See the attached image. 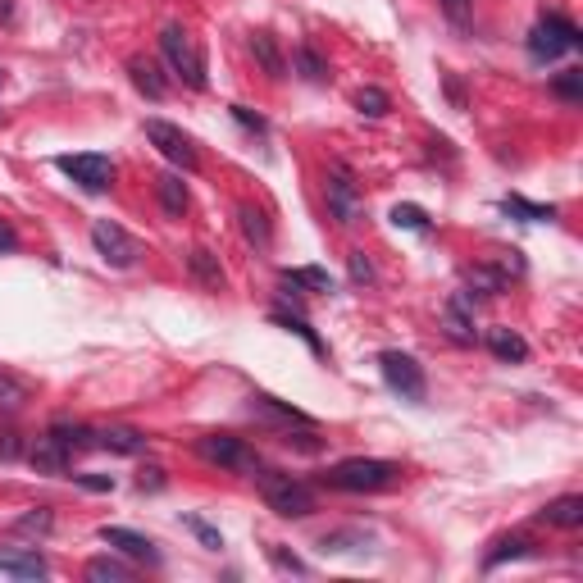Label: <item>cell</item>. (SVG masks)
I'll use <instances>...</instances> for the list:
<instances>
[{
	"mask_svg": "<svg viewBox=\"0 0 583 583\" xmlns=\"http://www.w3.org/2000/svg\"><path fill=\"white\" fill-rule=\"evenodd\" d=\"M251 479L260 483V497H265V506L274 515H283V520H306V515L315 511V492H310L301 479H292V474L260 470V474H251Z\"/></svg>",
	"mask_w": 583,
	"mask_h": 583,
	"instance_id": "cell-1",
	"label": "cell"
},
{
	"mask_svg": "<svg viewBox=\"0 0 583 583\" xmlns=\"http://www.w3.org/2000/svg\"><path fill=\"white\" fill-rule=\"evenodd\" d=\"M397 465L392 461H379V456H356V461H342L328 470V483L342 492H383L397 483Z\"/></svg>",
	"mask_w": 583,
	"mask_h": 583,
	"instance_id": "cell-2",
	"label": "cell"
},
{
	"mask_svg": "<svg viewBox=\"0 0 583 583\" xmlns=\"http://www.w3.org/2000/svg\"><path fill=\"white\" fill-rule=\"evenodd\" d=\"M160 51H164V60H169V69H174V78H183L192 92H205V82H210L205 78V55L178 23H169V28L160 32Z\"/></svg>",
	"mask_w": 583,
	"mask_h": 583,
	"instance_id": "cell-3",
	"label": "cell"
},
{
	"mask_svg": "<svg viewBox=\"0 0 583 583\" xmlns=\"http://www.w3.org/2000/svg\"><path fill=\"white\" fill-rule=\"evenodd\" d=\"M324 196H328V215L338 219L342 228H356L365 219V196H360L356 178H351L347 164H333L324 178Z\"/></svg>",
	"mask_w": 583,
	"mask_h": 583,
	"instance_id": "cell-4",
	"label": "cell"
},
{
	"mask_svg": "<svg viewBox=\"0 0 583 583\" xmlns=\"http://www.w3.org/2000/svg\"><path fill=\"white\" fill-rule=\"evenodd\" d=\"M579 46H583L579 28H574L570 19H561V14H547V19L529 32V55L538 64H552V60H561L565 51H579Z\"/></svg>",
	"mask_w": 583,
	"mask_h": 583,
	"instance_id": "cell-5",
	"label": "cell"
},
{
	"mask_svg": "<svg viewBox=\"0 0 583 583\" xmlns=\"http://www.w3.org/2000/svg\"><path fill=\"white\" fill-rule=\"evenodd\" d=\"M196 451H201V461L219 465V470H242V474H256L260 470L256 451L246 447L242 438H233V433H210V438L196 442Z\"/></svg>",
	"mask_w": 583,
	"mask_h": 583,
	"instance_id": "cell-6",
	"label": "cell"
},
{
	"mask_svg": "<svg viewBox=\"0 0 583 583\" xmlns=\"http://www.w3.org/2000/svg\"><path fill=\"white\" fill-rule=\"evenodd\" d=\"M379 369H383V383H388L401 401H424L429 388H424V369L415 356H406V351H383Z\"/></svg>",
	"mask_w": 583,
	"mask_h": 583,
	"instance_id": "cell-7",
	"label": "cell"
},
{
	"mask_svg": "<svg viewBox=\"0 0 583 583\" xmlns=\"http://www.w3.org/2000/svg\"><path fill=\"white\" fill-rule=\"evenodd\" d=\"M92 246L101 251L105 265H114V269H133L137 256H142L137 237H133V233H123L114 219H96V224H92Z\"/></svg>",
	"mask_w": 583,
	"mask_h": 583,
	"instance_id": "cell-8",
	"label": "cell"
},
{
	"mask_svg": "<svg viewBox=\"0 0 583 583\" xmlns=\"http://www.w3.org/2000/svg\"><path fill=\"white\" fill-rule=\"evenodd\" d=\"M146 142H151L155 151H160L169 164L187 169V174H192L196 164H201V155H196L192 137H187L183 128H174V123H164V119H146Z\"/></svg>",
	"mask_w": 583,
	"mask_h": 583,
	"instance_id": "cell-9",
	"label": "cell"
},
{
	"mask_svg": "<svg viewBox=\"0 0 583 583\" xmlns=\"http://www.w3.org/2000/svg\"><path fill=\"white\" fill-rule=\"evenodd\" d=\"M55 169L69 174L82 192H110L114 187V160L110 155H60Z\"/></svg>",
	"mask_w": 583,
	"mask_h": 583,
	"instance_id": "cell-10",
	"label": "cell"
},
{
	"mask_svg": "<svg viewBox=\"0 0 583 583\" xmlns=\"http://www.w3.org/2000/svg\"><path fill=\"white\" fill-rule=\"evenodd\" d=\"M101 543L119 547L123 556H133V561H146V565H160V552H155L151 538H142L137 529H123V524H105L101 529Z\"/></svg>",
	"mask_w": 583,
	"mask_h": 583,
	"instance_id": "cell-11",
	"label": "cell"
},
{
	"mask_svg": "<svg viewBox=\"0 0 583 583\" xmlns=\"http://www.w3.org/2000/svg\"><path fill=\"white\" fill-rule=\"evenodd\" d=\"M251 415H260V420H274V424H287V433H292V429H315V420H310L306 410L283 406V401L265 397V392H256V397H251Z\"/></svg>",
	"mask_w": 583,
	"mask_h": 583,
	"instance_id": "cell-12",
	"label": "cell"
},
{
	"mask_svg": "<svg viewBox=\"0 0 583 583\" xmlns=\"http://www.w3.org/2000/svg\"><path fill=\"white\" fill-rule=\"evenodd\" d=\"M0 570L14 574V579H51L46 556L28 552V547H0Z\"/></svg>",
	"mask_w": 583,
	"mask_h": 583,
	"instance_id": "cell-13",
	"label": "cell"
},
{
	"mask_svg": "<svg viewBox=\"0 0 583 583\" xmlns=\"http://www.w3.org/2000/svg\"><path fill=\"white\" fill-rule=\"evenodd\" d=\"M442 324H447V338L456 347H474V310H470V297H451L447 310H442Z\"/></svg>",
	"mask_w": 583,
	"mask_h": 583,
	"instance_id": "cell-14",
	"label": "cell"
},
{
	"mask_svg": "<svg viewBox=\"0 0 583 583\" xmlns=\"http://www.w3.org/2000/svg\"><path fill=\"white\" fill-rule=\"evenodd\" d=\"M128 78H133V87L146 101H164V96H169V82L160 78V69H155L146 55H133V60H128Z\"/></svg>",
	"mask_w": 583,
	"mask_h": 583,
	"instance_id": "cell-15",
	"label": "cell"
},
{
	"mask_svg": "<svg viewBox=\"0 0 583 583\" xmlns=\"http://www.w3.org/2000/svg\"><path fill=\"white\" fill-rule=\"evenodd\" d=\"M28 461H32V470H37V474H64V470H69V451H64L51 433H41V438L32 442Z\"/></svg>",
	"mask_w": 583,
	"mask_h": 583,
	"instance_id": "cell-16",
	"label": "cell"
},
{
	"mask_svg": "<svg viewBox=\"0 0 583 583\" xmlns=\"http://www.w3.org/2000/svg\"><path fill=\"white\" fill-rule=\"evenodd\" d=\"M483 342H488V351L497 360H506V365H524V360H529V342H524L515 328H488Z\"/></svg>",
	"mask_w": 583,
	"mask_h": 583,
	"instance_id": "cell-17",
	"label": "cell"
},
{
	"mask_svg": "<svg viewBox=\"0 0 583 583\" xmlns=\"http://www.w3.org/2000/svg\"><path fill=\"white\" fill-rule=\"evenodd\" d=\"M187 269H192V278L205 292H219V287H224V265H219V256L205 251V246H196L192 256H187Z\"/></svg>",
	"mask_w": 583,
	"mask_h": 583,
	"instance_id": "cell-18",
	"label": "cell"
},
{
	"mask_svg": "<svg viewBox=\"0 0 583 583\" xmlns=\"http://www.w3.org/2000/svg\"><path fill=\"white\" fill-rule=\"evenodd\" d=\"M96 447L105 451H119V456H142L146 451V438L137 429H123V424H110V429L96 433Z\"/></svg>",
	"mask_w": 583,
	"mask_h": 583,
	"instance_id": "cell-19",
	"label": "cell"
},
{
	"mask_svg": "<svg viewBox=\"0 0 583 583\" xmlns=\"http://www.w3.org/2000/svg\"><path fill=\"white\" fill-rule=\"evenodd\" d=\"M155 196H160V210L169 219H183V210H187V183L178 174H160L155 178Z\"/></svg>",
	"mask_w": 583,
	"mask_h": 583,
	"instance_id": "cell-20",
	"label": "cell"
},
{
	"mask_svg": "<svg viewBox=\"0 0 583 583\" xmlns=\"http://www.w3.org/2000/svg\"><path fill=\"white\" fill-rule=\"evenodd\" d=\"M543 524H556V529H579L583 524V497H556V502L543 506Z\"/></svg>",
	"mask_w": 583,
	"mask_h": 583,
	"instance_id": "cell-21",
	"label": "cell"
},
{
	"mask_svg": "<svg viewBox=\"0 0 583 583\" xmlns=\"http://www.w3.org/2000/svg\"><path fill=\"white\" fill-rule=\"evenodd\" d=\"M237 228H242V237L256 246V251H265V246L274 242V233H269V219L260 215L256 205H237Z\"/></svg>",
	"mask_w": 583,
	"mask_h": 583,
	"instance_id": "cell-22",
	"label": "cell"
},
{
	"mask_svg": "<svg viewBox=\"0 0 583 583\" xmlns=\"http://www.w3.org/2000/svg\"><path fill=\"white\" fill-rule=\"evenodd\" d=\"M283 283L297 287V292H333V274L315 265H301V269H283Z\"/></svg>",
	"mask_w": 583,
	"mask_h": 583,
	"instance_id": "cell-23",
	"label": "cell"
},
{
	"mask_svg": "<svg viewBox=\"0 0 583 583\" xmlns=\"http://www.w3.org/2000/svg\"><path fill=\"white\" fill-rule=\"evenodd\" d=\"M46 433H51V438L60 442L64 451H69V456H73V451L96 447V433L87 429V424H69V420H60V424H51V429H46Z\"/></svg>",
	"mask_w": 583,
	"mask_h": 583,
	"instance_id": "cell-24",
	"label": "cell"
},
{
	"mask_svg": "<svg viewBox=\"0 0 583 583\" xmlns=\"http://www.w3.org/2000/svg\"><path fill=\"white\" fill-rule=\"evenodd\" d=\"M251 51H256L260 64H265L269 78H287V60H283V51H278V41L269 37V32H256V37H251Z\"/></svg>",
	"mask_w": 583,
	"mask_h": 583,
	"instance_id": "cell-25",
	"label": "cell"
},
{
	"mask_svg": "<svg viewBox=\"0 0 583 583\" xmlns=\"http://www.w3.org/2000/svg\"><path fill=\"white\" fill-rule=\"evenodd\" d=\"M87 579L92 583H128L133 570L123 561H114V556H96V561H87Z\"/></svg>",
	"mask_w": 583,
	"mask_h": 583,
	"instance_id": "cell-26",
	"label": "cell"
},
{
	"mask_svg": "<svg viewBox=\"0 0 583 583\" xmlns=\"http://www.w3.org/2000/svg\"><path fill=\"white\" fill-rule=\"evenodd\" d=\"M51 524H55L51 506H37V511H28V515H19V520H14V533H23V538H46V533H51Z\"/></svg>",
	"mask_w": 583,
	"mask_h": 583,
	"instance_id": "cell-27",
	"label": "cell"
},
{
	"mask_svg": "<svg viewBox=\"0 0 583 583\" xmlns=\"http://www.w3.org/2000/svg\"><path fill=\"white\" fill-rule=\"evenodd\" d=\"M502 210H506V215L529 219V224H543V219H556V205H533V201H524V196H506V201H502Z\"/></svg>",
	"mask_w": 583,
	"mask_h": 583,
	"instance_id": "cell-28",
	"label": "cell"
},
{
	"mask_svg": "<svg viewBox=\"0 0 583 583\" xmlns=\"http://www.w3.org/2000/svg\"><path fill=\"white\" fill-rule=\"evenodd\" d=\"M28 383L19 379V374H10V369H0V410H19L23 401H28Z\"/></svg>",
	"mask_w": 583,
	"mask_h": 583,
	"instance_id": "cell-29",
	"label": "cell"
},
{
	"mask_svg": "<svg viewBox=\"0 0 583 583\" xmlns=\"http://www.w3.org/2000/svg\"><path fill=\"white\" fill-rule=\"evenodd\" d=\"M520 556H529V538H502V543L483 556V565H488V570H497L502 561H520Z\"/></svg>",
	"mask_w": 583,
	"mask_h": 583,
	"instance_id": "cell-30",
	"label": "cell"
},
{
	"mask_svg": "<svg viewBox=\"0 0 583 583\" xmlns=\"http://www.w3.org/2000/svg\"><path fill=\"white\" fill-rule=\"evenodd\" d=\"M470 287L479 292V297H497V292L506 287V274H502V269L479 265V269H470ZM474 292H470V297H474Z\"/></svg>",
	"mask_w": 583,
	"mask_h": 583,
	"instance_id": "cell-31",
	"label": "cell"
},
{
	"mask_svg": "<svg viewBox=\"0 0 583 583\" xmlns=\"http://www.w3.org/2000/svg\"><path fill=\"white\" fill-rule=\"evenodd\" d=\"M356 110L369 114V119H383V114L392 110V101H388V92H383V87H360V92H356Z\"/></svg>",
	"mask_w": 583,
	"mask_h": 583,
	"instance_id": "cell-32",
	"label": "cell"
},
{
	"mask_svg": "<svg viewBox=\"0 0 583 583\" xmlns=\"http://www.w3.org/2000/svg\"><path fill=\"white\" fill-rule=\"evenodd\" d=\"M274 324H283L287 333H297V338L306 342V347L315 351V356H324V342H319L315 333H310V324H306V319H301V315H283V310H274Z\"/></svg>",
	"mask_w": 583,
	"mask_h": 583,
	"instance_id": "cell-33",
	"label": "cell"
},
{
	"mask_svg": "<svg viewBox=\"0 0 583 583\" xmlns=\"http://www.w3.org/2000/svg\"><path fill=\"white\" fill-rule=\"evenodd\" d=\"M297 69L306 82H328V64L319 60L315 46H297Z\"/></svg>",
	"mask_w": 583,
	"mask_h": 583,
	"instance_id": "cell-34",
	"label": "cell"
},
{
	"mask_svg": "<svg viewBox=\"0 0 583 583\" xmlns=\"http://www.w3.org/2000/svg\"><path fill=\"white\" fill-rule=\"evenodd\" d=\"M552 92L556 96H561V101H579V96H583V73L579 69H565V73H556V78H552Z\"/></svg>",
	"mask_w": 583,
	"mask_h": 583,
	"instance_id": "cell-35",
	"label": "cell"
},
{
	"mask_svg": "<svg viewBox=\"0 0 583 583\" xmlns=\"http://www.w3.org/2000/svg\"><path fill=\"white\" fill-rule=\"evenodd\" d=\"M392 224L410 228V233H429V215H424L420 205H397V210H392Z\"/></svg>",
	"mask_w": 583,
	"mask_h": 583,
	"instance_id": "cell-36",
	"label": "cell"
},
{
	"mask_svg": "<svg viewBox=\"0 0 583 583\" xmlns=\"http://www.w3.org/2000/svg\"><path fill=\"white\" fill-rule=\"evenodd\" d=\"M183 524L196 533V538H201L205 547H210V552H219V547H224V533H219V529H210V524H205L201 515H183Z\"/></svg>",
	"mask_w": 583,
	"mask_h": 583,
	"instance_id": "cell-37",
	"label": "cell"
},
{
	"mask_svg": "<svg viewBox=\"0 0 583 583\" xmlns=\"http://www.w3.org/2000/svg\"><path fill=\"white\" fill-rule=\"evenodd\" d=\"M442 14H447L456 28H470L474 19V0H442Z\"/></svg>",
	"mask_w": 583,
	"mask_h": 583,
	"instance_id": "cell-38",
	"label": "cell"
},
{
	"mask_svg": "<svg viewBox=\"0 0 583 583\" xmlns=\"http://www.w3.org/2000/svg\"><path fill=\"white\" fill-rule=\"evenodd\" d=\"M233 119H237V123H242L246 133H260V137H265V133H269V123H265V119H260V114H251V110H246V105H233Z\"/></svg>",
	"mask_w": 583,
	"mask_h": 583,
	"instance_id": "cell-39",
	"label": "cell"
},
{
	"mask_svg": "<svg viewBox=\"0 0 583 583\" xmlns=\"http://www.w3.org/2000/svg\"><path fill=\"white\" fill-rule=\"evenodd\" d=\"M23 447H19V433L14 429H0V461H19Z\"/></svg>",
	"mask_w": 583,
	"mask_h": 583,
	"instance_id": "cell-40",
	"label": "cell"
},
{
	"mask_svg": "<svg viewBox=\"0 0 583 583\" xmlns=\"http://www.w3.org/2000/svg\"><path fill=\"white\" fill-rule=\"evenodd\" d=\"M269 561H274L278 570H292V574H310V570H306V561H297V556H287L283 547H269Z\"/></svg>",
	"mask_w": 583,
	"mask_h": 583,
	"instance_id": "cell-41",
	"label": "cell"
},
{
	"mask_svg": "<svg viewBox=\"0 0 583 583\" xmlns=\"http://www.w3.org/2000/svg\"><path fill=\"white\" fill-rule=\"evenodd\" d=\"M351 278L356 283H374V265L365 260V251H351Z\"/></svg>",
	"mask_w": 583,
	"mask_h": 583,
	"instance_id": "cell-42",
	"label": "cell"
},
{
	"mask_svg": "<svg viewBox=\"0 0 583 583\" xmlns=\"http://www.w3.org/2000/svg\"><path fill=\"white\" fill-rule=\"evenodd\" d=\"M73 483H82L87 492H110L114 488L110 474H73Z\"/></svg>",
	"mask_w": 583,
	"mask_h": 583,
	"instance_id": "cell-43",
	"label": "cell"
},
{
	"mask_svg": "<svg viewBox=\"0 0 583 583\" xmlns=\"http://www.w3.org/2000/svg\"><path fill=\"white\" fill-rule=\"evenodd\" d=\"M10 251H19V233L0 219V256H10Z\"/></svg>",
	"mask_w": 583,
	"mask_h": 583,
	"instance_id": "cell-44",
	"label": "cell"
},
{
	"mask_svg": "<svg viewBox=\"0 0 583 583\" xmlns=\"http://www.w3.org/2000/svg\"><path fill=\"white\" fill-rule=\"evenodd\" d=\"M160 474H164V470H155V465H151V470H142L137 488H142V492H146V488H151V492H155V488H164V479H160Z\"/></svg>",
	"mask_w": 583,
	"mask_h": 583,
	"instance_id": "cell-45",
	"label": "cell"
},
{
	"mask_svg": "<svg viewBox=\"0 0 583 583\" xmlns=\"http://www.w3.org/2000/svg\"><path fill=\"white\" fill-rule=\"evenodd\" d=\"M10 14H14V0H0V23L10 19Z\"/></svg>",
	"mask_w": 583,
	"mask_h": 583,
	"instance_id": "cell-46",
	"label": "cell"
},
{
	"mask_svg": "<svg viewBox=\"0 0 583 583\" xmlns=\"http://www.w3.org/2000/svg\"><path fill=\"white\" fill-rule=\"evenodd\" d=\"M0 82H5V73H0Z\"/></svg>",
	"mask_w": 583,
	"mask_h": 583,
	"instance_id": "cell-47",
	"label": "cell"
}]
</instances>
